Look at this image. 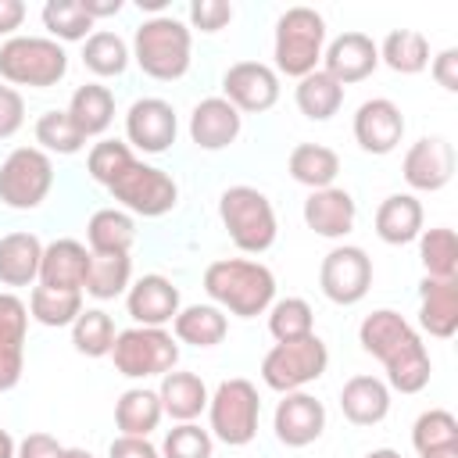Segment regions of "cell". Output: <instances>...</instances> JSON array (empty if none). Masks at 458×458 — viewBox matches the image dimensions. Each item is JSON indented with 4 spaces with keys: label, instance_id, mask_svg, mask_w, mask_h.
Listing matches in <instances>:
<instances>
[{
    "label": "cell",
    "instance_id": "1",
    "mask_svg": "<svg viewBox=\"0 0 458 458\" xmlns=\"http://www.w3.org/2000/svg\"><path fill=\"white\" fill-rule=\"evenodd\" d=\"M358 344H361L365 354L383 361L390 390L419 394V390L429 386V376H433L429 351L401 311L376 308L372 315H365L361 326H358Z\"/></svg>",
    "mask_w": 458,
    "mask_h": 458
},
{
    "label": "cell",
    "instance_id": "2",
    "mask_svg": "<svg viewBox=\"0 0 458 458\" xmlns=\"http://www.w3.org/2000/svg\"><path fill=\"white\" fill-rule=\"evenodd\" d=\"M204 290L222 311L236 318H254L272 308L276 276L268 265L250 258H218L204 268Z\"/></svg>",
    "mask_w": 458,
    "mask_h": 458
},
{
    "label": "cell",
    "instance_id": "3",
    "mask_svg": "<svg viewBox=\"0 0 458 458\" xmlns=\"http://www.w3.org/2000/svg\"><path fill=\"white\" fill-rule=\"evenodd\" d=\"M190 50L193 36L190 29L172 14H154L136 25L132 32V61L143 75L157 82H175L190 72Z\"/></svg>",
    "mask_w": 458,
    "mask_h": 458
},
{
    "label": "cell",
    "instance_id": "4",
    "mask_svg": "<svg viewBox=\"0 0 458 458\" xmlns=\"http://www.w3.org/2000/svg\"><path fill=\"white\" fill-rule=\"evenodd\" d=\"M218 218L229 233V240L236 243V250H243V254H265L276 243V233H279L276 208L258 186L240 182V186L222 190Z\"/></svg>",
    "mask_w": 458,
    "mask_h": 458
},
{
    "label": "cell",
    "instance_id": "5",
    "mask_svg": "<svg viewBox=\"0 0 458 458\" xmlns=\"http://www.w3.org/2000/svg\"><path fill=\"white\" fill-rule=\"evenodd\" d=\"M326 50V18L315 7H286L276 21V39H272V57H276V75L304 79L318 68Z\"/></svg>",
    "mask_w": 458,
    "mask_h": 458
},
{
    "label": "cell",
    "instance_id": "6",
    "mask_svg": "<svg viewBox=\"0 0 458 458\" xmlns=\"http://www.w3.org/2000/svg\"><path fill=\"white\" fill-rule=\"evenodd\" d=\"M64 72L68 54L50 36H11L7 43H0V75L11 86L50 89L64 79Z\"/></svg>",
    "mask_w": 458,
    "mask_h": 458
},
{
    "label": "cell",
    "instance_id": "7",
    "mask_svg": "<svg viewBox=\"0 0 458 458\" xmlns=\"http://www.w3.org/2000/svg\"><path fill=\"white\" fill-rule=\"evenodd\" d=\"M258 419H261V397L250 379L240 376L222 379L208 397V422H211L208 433L229 447L250 444L258 437Z\"/></svg>",
    "mask_w": 458,
    "mask_h": 458
},
{
    "label": "cell",
    "instance_id": "8",
    "mask_svg": "<svg viewBox=\"0 0 458 458\" xmlns=\"http://www.w3.org/2000/svg\"><path fill=\"white\" fill-rule=\"evenodd\" d=\"M329 369V347L322 344L318 333L304 336V340H290V344H276L265 358H261V379L268 390L276 394H293L304 390L308 383L322 379Z\"/></svg>",
    "mask_w": 458,
    "mask_h": 458
},
{
    "label": "cell",
    "instance_id": "9",
    "mask_svg": "<svg viewBox=\"0 0 458 458\" xmlns=\"http://www.w3.org/2000/svg\"><path fill=\"white\" fill-rule=\"evenodd\" d=\"M111 361L129 379L165 376L179 361V340L168 329H157V326H132V329H122L114 336Z\"/></svg>",
    "mask_w": 458,
    "mask_h": 458
},
{
    "label": "cell",
    "instance_id": "10",
    "mask_svg": "<svg viewBox=\"0 0 458 458\" xmlns=\"http://www.w3.org/2000/svg\"><path fill=\"white\" fill-rule=\"evenodd\" d=\"M54 186V161L39 147H18L0 165V204L11 211H32Z\"/></svg>",
    "mask_w": 458,
    "mask_h": 458
},
{
    "label": "cell",
    "instance_id": "11",
    "mask_svg": "<svg viewBox=\"0 0 458 458\" xmlns=\"http://www.w3.org/2000/svg\"><path fill=\"white\" fill-rule=\"evenodd\" d=\"M111 197L122 204V211L129 215H143V218H161L179 204V186L165 168L132 161L111 186Z\"/></svg>",
    "mask_w": 458,
    "mask_h": 458
},
{
    "label": "cell",
    "instance_id": "12",
    "mask_svg": "<svg viewBox=\"0 0 458 458\" xmlns=\"http://www.w3.org/2000/svg\"><path fill=\"white\" fill-rule=\"evenodd\" d=\"M318 286L340 308L358 304L372 286V258L354 243L333 247L318 265Z\"/></svg>",
    "mask_w": 458,
    "mask_h": 458
},
{
    "label": "cell",
    "instance_id": "13",
    "mask_svg": "<svg viewBox=\"0 0 458 458\" xmlns=\"http://www.w3.org/2000/svg\"><path fill=\"white\" fill-rule=\"evenodd\" d=\"M222 97L240 114H261L272 111L279 100V75L265 61H236L222 75Z\"/></svg>",
    "mask_w": 458,
    "mask_h": 458
},
{
    "label": "cell",
    "instance_id": "14",
    "mask_svg": "<svg viewBox=\"0 0 458 458\" xmlns=\"http://www.w3.org/2000/svg\"><path fill=\"white\" fill-rule=\"evenodd\" d=\"M179 118L175 107L161 97H140L125 111V143L143 154H165L175 143Z\"/></svg>",
    "mask_w": 458,
    "mask_h": 458
},
{
    "label": "cell",
    "instance_id": "15",
    "mask_svg": "<svg viewBox=\"0 0 458 458\" xmlns=\"http://www.w3.org/2000/svg\"><path fill=\"white\" fill-rule=\"evenodd\" d=\"M401 175L419 193H437L454 175V147L447 136H422L404 150Z\"/></svg>",
    "mask_w": 458,
    "mask_h": 458
},
{
    "label": "cell",
    "instance_id": "16",
    "mask_svg": "<svg viewBox=\"0 0 458 458\" xmlns=\"http://www.w3.org/2000/svg\"><path fill=\"white\" fill-rule=\"evenodd\" d=\"M272 429H276L279 444L308 447L326 429V404L315 394H304V390L283 394V401L276 404V415H272Z\"/></svg>",
    "mask_w": 458,
    "mask_h": 458
},
{
    "label": "cell",
    "instance_id": "17",
    "mask_svg": "<svg viewBox=\"0 0 458 458\" xmlns=\"http://www.w3.org/2000/svg\"><path fill=\"white\" fill-rule=\"evenodd\" d=\"M401 136H404V114H401V107L394 100L372 97L354 111V143L365 154L383 157V154L397 150Z\"/></svg>",
    "mask_w": 458,
    "mask_h": 458
},
{
    "label": "cell",
    "instance_id": "18",
    "mask_svg": "<svg viewBox=\"0 0 458 458\" xmlns=\"http://www.w3.org/2000/svg\"><path fill=\"white\" fill-rule=\"evenodd\" d=\"M25 333H29V304L14 293H0V394L14 390L25 372Z\"/></svg>",
    "mask_w": 458,
    "mask_h": 458
},
{
    "label": "cell",
    "instance_id": "19",
    "mask_svg": "<svg viewBox=\"0 0 458 458\" xmlns=\"http://www.w3.org/2000/svg\"><path fill=\"white\" fill-rule=\"evenodd\" d=\"M379 64V50L372 43V36L365 32H340L326 50H322V72L329 79H336L340 86H354L361 79H369Z\"/></svg>",
    "mask_w": 458,
    "mask_h": 458
},
{
    "label": "cell",
    "instance_id": "20",
    "mask_svg": "<svg viewBox=\"0 0 458 458\" xmlns=\"http://www.w3.org/2000/svg\"><path fill=\"white\" fill-rule=\"evenodd\" d=\"M125 308L132 315L136 326H157L165 329L175 315H179V286L168 279V276H140L129 290H125Z\"/></svg>",
    "mask_w": 458,
    "mask_h": 458
},
{
    "label": "cell",
    "instance_id": "21",
    "mask_svg": "<svg viewBox=\"0 0 458 458\" xmlns=\"http://www.w3.org/2000/svg\"><path fill=\"white\" fill-rule=\"evenodd\" d=\"M304 225L315 233V236H326V240H344L351 229H354V218H358V204L347 190L340 186H326V190H311L304 208Z\"/></svg>",
    "mask_w": 458,
    "mask_h": 458
},
{
    "label": "cell",
    "instance_id": "22",
    "mask_svg": "<svg viewBox=\"0 0 458 458\" xmlns=\"http://www.w3.org/2000/svg\"><path fill=\"white\" fill-rule=\"evenodd\" d=\"M243 129V114L225 97H204L190 114V140L200 150H225L236 143Z\"/></svg>",
    "mask_w": 458,
    "mask_h": 458
},
{
    "label": "cell",
    "instance_id": "23",
    "mask_svg": "<svg viewBox=\"0 0 458 458\" xmlns=\"http://www.w3.org/2000/svg\"><path fill=\"white\" fill-rule=\"evenodd\" d=\"M89 247L79 240H54L43 247L39 261V286L54 290H86V272H89Z\"/></svg>",
    "mask_w": 458,
    "mask_h": 458
},
{
    "label": "cell",
    "instance_id": "24",
    "mask_svg": "<svg viewBox=\"0 0 458 458\" xmlns=\"http://www.w3.org/2000/svg\"><path fill=\"white\" fill-rule=\"evenodd\" d=\"M340 411L351 426H379L390 415V386L379 376H351L340 386Z\"/></svg>",
    "mask_w": 458,
    "mask_h": 458
},
{
    "label": "cell",
    "instance_id": "25",
    "mask_svg": "<svg viewBox=\"0 0 458 458\" xmlns=\"http://www.w3.org/2000/svg\"><path fill=\"white\" fill-rule=\"evenodd\" d=\"M419 326L437 340H451L458 333V279H422Z\"/></svg>",
    "mask_w": 458,
    "mask_h": 458
},
{
    "label": "cell",
    "instance_id": "26",
    "mask_svg": "<svg viewBox=\"0 0 458 458\" xmlns=\"http://www.w3.org/2000/svg\"><path fill=\"white\" fill-rule=\"evenodd\" d=\"M422 218H426V215H422V204H419L415 193H390V197L376 208L372 225H376V236H379L383 243L404 247V243L419 240Z\"/></svg>",
    "mask_w": 458,
    "mask_h": 458
},
{
    "label": "cell",
    "instance_id": "27",
    "mask_svg": "<svg viewBox=\"0 0 458 458\" xmlns=\"http://www.w3.org/2000/svg\"><path fill=\"white\" fill-rule=\"evenodd\" d=\"M208 386L197 372H165L161 376V386H157V401H161V411L175 422H193L204 408H208Z\"/></svg>",
    "mask_w": 458,
    "mask_h": 458
},
{
    "label": "cell",
    "instance_id": "28",
    "mask_svg": "<svg viewBox=\"0 0 458 458\" xmlns=\"http://www.w3.org/2000/svg\"><path fill=\"white\" fill-rule=\"evenodd\" d=\"M43 243L36 233H7L0 236V283L4 286H32L39 283Z\"/></svg>",
    "mask_w": 458,
    "mask_h": 458
},
{
    "label": "cell",
    "instance_id": "29",
    "mask_svg": "<svg viewBox=\"0 0 458 458\" xmlns=\"http://www.w3.org/2000/svg\"><path fill=\"white\" fill-rule=\"evenodd\" d=\"M89 254H129L136 243V222L122 208H100L86 222Z\"/></svg>",
    "mask_w": 458,
    "mask_h": 458
},
{
    "label": "cell",
    "instance_id": "30",
    "mask_svg": "<svg viewBox=\"0 0 458 458\" xmlns=\"http://www.w3.org/2000/svg\"><path fill=\"white\" fill-rule=\"evenodd\" d=\"M172 333L179 344H193V347H215L225 340L229 333V318L218 304H186L179 308V315L172 318Z\"/></svg>",
    "mask_w": 458,
    "mask_h": 458
},
{
    "label": "cell",
    "instance_id": "31",
    "mask_svg": "<svg viewBox=\"0 0 458 458\" xmlns=\"http://www.w3.org/2000/svg\"><path fill=\"white\" fill-rule=\"evenodd\" d=\"M286 172L293 182L308 186V190H326L336 182L340 175V157L333 147H322V143H297L286 157Z\"/></svg>",
    "mask_w": 458,
    "mask_h": 458
},
{
    "label": "cell",
    "instance_id": "32",
    "mask_svg": "<svg viewBox=\"0 0 458 458\" xmlns=\"http://www.w3.org/2000/svg\"><path fill=\"white\" fill-rule=\"evenodd\" d=\"M161 401L157 390L147 386H129L118 401H114V426L122 437H150L161 422Z\"/></svg>",
    "mask_w": 458,
    "mask_h": 458
},
{
    "label": "cell",
    "instance_id": "33",
    "mask_svg": "<svg viewBox=\"0 0 458 458\" xmlns=\"http://www.w3.org/2000/svg\"><path fill=\"white\" fill-rule=\"evenodd\" d=\"M64 111L72 114V122L79 125V132L86 140L100 136V132H107V125L114 118V93L107 86H100V82H86V86H79L72 93Z\"/></svg>",
    "mask_w": 458,
    "mask_h": 458
},
{
    "label": "cell",
    "instance_id": "34",
    "mask_svg": "<svg viewBox=\"0 0 458 458\" xmlns=\"http://www.w3.org/2000/svg\"><path fill=\"white\" fill-rule=\"evenodd\" d=\"M293 100H297V111L311 122H329L340 107H344V86L336 79H329L322 68H315L311 75L297 79V89H293Z\"/></svg>",
    "mask_w": 458,
    "mask_h": 458
},
{
    "label": "cell",
    "instance_id": "35",
    "mask_svg": "<svg viewBox=\"0 0 458 458\" xmlns=\"http://www.w3.org/2000/svg\"><path fill=\"white\" fill-rule=\"evenodd\" d=\"M376 50H379V61L397 75H419L429 64V43L419 29H394Z\"/></svg>",
    "mask_w": 458,
    "mask_h": 458
},
{
    "label": "cell",
    "instance_id": "36",
    "mask_svg": "<svg viewBox=\"0 0 458 458\" xmlns=\"http://www.w3.org/2000/svg\"><path fill=\"white\" fill-rule=\"evenodd\" d=\"M132 286V258L129 254H93L86 272V293L97 301H114Z\"/></svg>",
    "mask_w": 458,
    "mask_h": 458
},
{
    "label": "cell",
    "instance_id": "37",
    "mask_svg": "<svg viewBox=\"0 0 458 458\" xmlns=\"http://www.w3.org/2000/svg\"><path fill=\"white\" fill-rule=\"evenodd\" d=\"M419 261L426 279H458V240L454 229L437 225L419 233Z\"/></svg>",
    "mask_w": 458,
    "mask_h": 458
},
{
    "label": "cell",
    "instance_id": "38",
    "mask_svg": "<svg viewBox=\"0 0 458 458\" xmlns=\"http://www.w3.org/2000/svg\"><path fill=\"white\" fill-rule=\"evenodd\" d=\"M82 311V293L79 290H54V286H32L29 293V315L39 322V326H50V329H61V326H72Z\"/></svg>",
    "mask_w": 458,
    "mask_h": 458
},
{
    "label": "cell",
    "instance_id": "39",
    "mask_svg": "<svg viewBox=\"0 0 458 458\" xmlns=\"http://www.w3.org/2000/svg\"><path fill=\"white\" fill-rule=\"evenodd\" d=\"M114 336H118L114 318L104 308H82L79 318L72 322V344L86 358H107L114 347Z\"/></svg>",
    "mask_w": 458,
    "mask_h": 458
},
{
    "label": "cell",
    "instance_id": "40",
    "mask_svg": "<svg viewBox=\"0 0 458 458\" xmlns=\"http://www.w3.org/2000/svg\"><path fill=\"white\" fill-rule=\"evenodd\" d=\"M411 447L422 454H440V451H458V419L447 408H429L415 419L411 426Z\"/></svg>",
    "mask_w": 458,
    "mask_h": 458
},
{
    "label": "cell",
    "instance_id": "41",
    "mask_svg": "<svg viewBox=\"0 0 458 458\" xmlns=\"http://www.w3.org/2000/svg\"><path fill=\"white\" fill-rule=\"evenodd\" d=\"M129 57H132V54H129L125 39H122L118 32H107V29L89 32L86 43H82V64H86L93 75H100V79L122 75V72L129 68Z\"/></svg>",
    "mask_w": 458,
    "mask_h": 458
},
{
    "label": "cell",
    "instance_id": "42",
    "mask_svg": "<svg viewBox=\"0 0 458 458\" xmlns=\"http://www.w3.org/2000/svg\"><path fill=\"white\" fill-rule=\"evenodd\" d=\"M268 333L276 336V344H290V340H304L315 333V311L304 297H283L272 301L268 308Z\"/></svg>",
    "mask_w": 458,
    "mask_h": 458
},
{
    "label": "cell",
    "instance_id": "43",
    "mask_svg": "<svg viewBox=\"0 0 458 458\" xmlns=\"http://www.w3.org/2000/svg\"><path fill=\"white\" fill-rule=\"evenodd\" d=\"M39 18H43V29L50 32V39H57V43H75V39L86 43V36L93 29V18L86 14V7L79 0H47Z\"/></svg>",
    "mask_w": 458,
    "mask_h": 458
},
{
    "label": "cell",
    "instance_id": "44",
    "mask_svg": "<svg viewBox=\"0 0 458 458\" xmlns=\"http://www.w3.org/2000/svg\"><path fill=\"white\" fill-rule=\"evenodd\" d=\"M36 143L47 154H79L86 147V136L79 132V125L72 122L68 111H43L36 118Z\"/></svg>",
    "mask_w": 458,
    "mask_h": 458
},
{
    "label": "cell",
    "instance_id": "45",
    "mask_svg": "<svg viewBox=\"0 0 458 458\" xmlns=\"http://www.w3.org/2000/svg\"><path fill=\"white\" fill-rule=\"evenodd\" d=\"M132 161H136V154H132L129 143H122V140H100V143H93L89 154H86V172H89L93 182L111 186Z\"/></svg>",
    "mask_w": 458,
    "mask_h": 458
},
{
    "label": "cell",
    "instance_id": "46",
    "mask_svg": "<svg viewBox=\"0 0 458 458\" xmlns=\"http://www.w3.org/2000/svg\"><path fill=\"white\" fill-rule=\"evenodd\" d=\"M157 451H161V458H211L215 437L208 429H200L197 422H179L165 433Z\"/></svg>",
    "mask_w": 458,
    "mask_h": 458
},
{
    "label": "cell",
    "instance_id": "47",
    "mask_svg": "<svg viewBox=\"0 0 458 458\" xmlns=\"http://www.w3.org/2000/svg\"><path fill=\"white\" fill-rule=\"evenodd\" d=\"M233 21V4L225 0H193L190 4V25L200 32H218Z\"/></svg>",
    "mask_w": 458,
    "mask_h": 458
},
{
    "label": "cell",
    "instance_id": "48",
    "mask_svg": "<svg viewBox=\"0 0 458 458\" xmlns=\"http://www.w3.org/2000/svg\"><path fill=\"white\" fill-rule=\"evenodd\" d=\"M25 125V100L14 86H0V140H11Z\"/></svg>",
    "mask_w": 458,
    "mask_h": 458
},
{
    "label": "cell",
    "instance_id": "49",
    "mask_svg": "<svg viewBox=\"0 0 458 458\" xmlns=\"http://www.w3.org/2000/svg\"><path fill=\"white\" fill-rule=\"evenodd\" d=\"M429 75L437 79V86H440V89L458 93V50H454V47L440 50V54L429 61Z\"/></svg>",
    "mask_w": 458,
    "mask_h": 458
},
{
    "label": "cell",
    "instance_id": "50",
    "mask_svg": "<svg viewBox=\"0 0 458 458\" xmlns=\"http://www.w3.org/2000/svg\"><path fill=\"white\" fill-rule=\"evenodd\" d=\"M107 458H161V451L147 437H114L107 447Z\"/></svg>",
    "mask_w": 458,
    "mask_h": 458
},
{
    "label": "cell",
    "instance_id": "51",
    "mask_svg": "<svg viewBox=\"0 0 458 458\" xmlns=\"http://www.w3.org/2000/svg\"><path fill=\"white\" fill-rule=\"evenodd\" d=\"M61 451H64V444H57L50 433H29L18 444L14 458H61Z\"/></svg>",
    "mask_w": 458,
    "mask_h": 458
},
{
    "label": "cell",
    "instance_id": "52",
    "mask_svg": "<svg viewBox=\"0 0 458 458\" xmlns=\"http://www.w3.org/2000/svg\"><path fill=\"white\" fill-rule=\"evenodd\" d=\"M25 21V4L21 0H0V36H14Z\"/></svg>",
    "mask_w": 458,
    "mask_h": 458
},
{
    "label": "cell",
    "instance_id": "53",
    "mask_svg": "<svg viewBox=\"0 0 458 458\" xmlns=\"http://www.w3.org/2000/svg\"><path fill=\"white\" fill-rule=\"evenodd\" d=\"M82 7H86V14L97 21V18H111V14H118L122 11V0H79Z\"/></svg>",
    "mask_w": 458,
    "mask_h": 458
},
{
    "label": "cell",
    "instance_id": "54",
    "mask_svg": "<svg viewBox=\"0 0 458 458\" xmlns=\"http://www.w3.org/2000/svg\"><path fill=\"white\" fill-rule=\"evenodd\" d=\"M18 454V444H14V437L7 433V429H0V458H14Z\"/></svg>",
    "mask_w": 458,
    "mask_h": 458
},
{
    "label": "cell",
    "instance_id": "55",
    "mask_svg": "<svg viewBox=\"0 0 458 458\" xmlns=\"http://www.w3.org/2000/svg\"><path fill=\"white\" fill-rule=\"evenodd\" d=\"M365 458H401V451H394V447H376V451H369Z\"/></svg>",
    "mask_w": 458,
    "mask_h": 458
},
{
    "label": "cell",
    "instance_id": "56",
    "mask_svg": "<svg viewBox=\"0 0 458 458\" xmlns=\"http://www.w3.org/2000/svg\"><path fill=\"white\" fill-rule=\"evenodd\" d=\"M61 458H93V454H89L86 447H64V451H61Z\"/></svg>",
    "mask_w": 458,
    "mask_h": 458
},
{
    "label": "cell",
    "instance_id": "57",
    "mask_svg": "<svg viewBox=\"0 0 458 458\" xmlns=\"http://www.w3.org/2000/svg\"><path fill=\"white\" fill-rule=\"evenodd\" d=\"M136 4H140L143 11H161V7H165V0H136Z\"/></svg>",
    "mask_w": 458,
    "mask_h": 458
},
{
    "label": "cell",
    "instance_id": "58",
    "mask_svg": "<svg viewBox=\"0 0 458 458\" xmlns=\"http://www.w3.org/2000/svg\"><path fill=\"white\" fill-rule=\"evenodd\" d=\"M422 458H458V451H440V454H422Z\"/></svg>",
    "mask_w": 458,
    "mask_h": 458
}]
</instances>
